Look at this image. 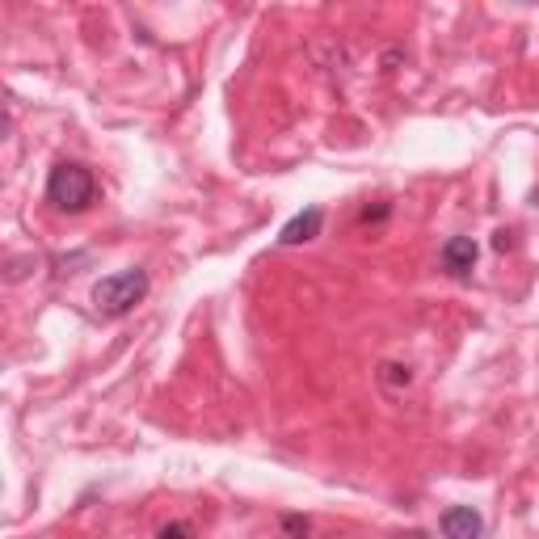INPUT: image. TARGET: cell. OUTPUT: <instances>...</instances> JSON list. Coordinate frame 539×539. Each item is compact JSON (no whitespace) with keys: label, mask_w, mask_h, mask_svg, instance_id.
Here are the masks:
<instances>
[{"label":"cell","mask_w":539,"mask_h":539,"mask_svg":"<svg viewBox=\"0 0 539 539\" xmlns=\"http://www.w3.org/2000/svg\"><path fill=\"white\" fill-rule=\"evenodd\" d=\"M97 198V177L89 165L81 161H59L51 173H47V203L64 215H81L93 207Z\"/></svg>","instance_id":"cell-1"},{"label":"cell","mask_w":539,"mask_h":539,"mask_svg":"<svg viewBox=\"0 0 539 539\" xmlns=\"http://www.w3.org/2000/svg\"><path fill=\"white\" fill-rule=\"evenodd\" d=\"M148 274L144 270H118L93 287V304L102 316H127L148 299Z\"/></svg>","instance_id":"cell-2"},{"label":"cell","mask_w":539,"mask_h":539,"mask_svg":"<svg viewBox=\"0 0 539 539\" xmlns=\"http://www.w3.org/2000/svg\"><path fill=\"white\" fill-rule=\"evenodd\" d=\"M438 262H443V270L451 278H468L472 266H476V241L472 236H451V241L443 245V253H438Z\"/></svg>","instance_id":"cell-3"},{"label":"cell","mask_w":539,"mask_h":539,"mask_svg":"<svg viewBox=\"0 0 539 539\" xmlns=\"http://www.w3.org/2000/svg\"><path fill=\"white\" fill-rule=\"evenodd\" d=\"M485 531V518L481 510H472V506H451L443 514V535L447 539H481Z\"/></svg>","instance_id":"cell-4"},{"label":"cell","mask_w":539,"mask_h":539,"mask_svg":"<svg viewBox=\"0 0 539 539\" xmlns=\"http://www.w3.org/2000/svg\"><path fill=\"white\" fill-rule=\"evenodd\" d=\"M321 224H325V211H321V207L299 211L291 224L283 228V236H278V245H304V241H312V236L321 232Z\"/></svg>","instance_id":"cell-5"},{"label":"cell","mask_w":539,"mask_h":539,"mask_svg":"<svg viewBox=\"0 0 539 539\" xmlns=\"http://www.w3.org/2000/svg\"><path fill=\"white\" fill-rule=\"evenodd\" d=\"M283 531H287V539H304V535H308V518L283 514Z\"/></svg>","instance_id":"cell-6"},{"label":"cell","mask_w":539,"mask_h":539,"mask_svg":"<svg viewBox=\"0 0 539 539\" xmlns=\"http://www.w3.org/2000/svg\"><path fill=\"white\" fill-rule=\"evenodd\" d=\"M161 539H194V527H190V523H169V527L161 531Z\"/></svg>","instance_id":"cell-7"}]
</instances>
